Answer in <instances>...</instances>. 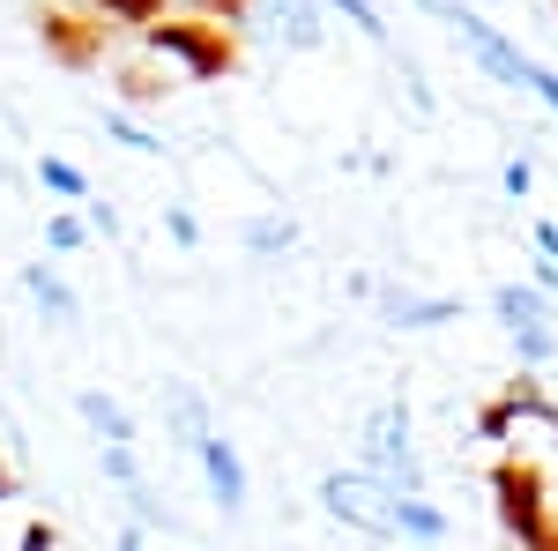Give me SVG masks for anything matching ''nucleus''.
I'll use <instances>...</instances> for the list:
<instances>
[{
    "label": "nucleus",
    "mask_w": 558,
    "mask_h": 551,
    "mask_svg": "<svg viewBox=\"0 0 558 551\" xmlns=\"http://www.w3.org/2000/svg\"><path fill=\"white\" fill-rule=\"evenodd\" d=\"M365 469L387 477L395 492H425V463H417V447H410V410H402V403H380V410L365 418Z\"/></svg>",
    "instance_id": "20e7f679"
},
{
    "label": "nucleus",
    "mask_w": 558,
    "mask_h": 551,
    "mask_svg": "<svg viewBox=\"0 0 558 551\" xmlns=\"http://www.w3.org/2000/svg\"><path fill=\"white\" fill-rule=\"evenodd\" d=\"M536 254H551V261H558V224H536Z\"/></svg>",
    "instance_id": "72a5a7b5"
},
{
    "label": "nucleus",
    "mask_w": 558,
    "mask_h": 551,
    "mask_svg": "<svg viewBox=\"0 0 558 551\" xmlns=\"http://www.w3.org/2000/svg\"><path fill=\"white\" fill-rule=\"evenodd\" d=\"M402 83H410V105L432 112V89H425V75H417V60H402Z\"/></svg>",
    "instance_id": "c756f323"
},
{
    "label": "nucleus",
    "mask_w": 558,
    "mask_h": 551,
    "mask_svg": "<svg viewBox=\"0 0 558 551\" xmlns=\"http://www.w3.org/2000/svg\"><path fill=\"white\" fill-rule=\"evenodd\" d=\"M105 23H128V31H149L157 15H165V0H89Z\"/></svg>",
    "instance_id": "a211bd4d"
},
{
    "label": "nucleus",
    "mask_w": 558,
    "mask_h": 551,
    "mask_svg": "<svg viewBox=\"0 0 558 551\" xmlns=\"http://www.w3.org/2000/svg\"><path fill=\"white\" fill-rule=\"evenodd\" d=\"M89 231H97V239H112V231H120V216L105 209V202H89Z\"/></svg>",
    "instance_id": "2f4dec72"
},
{
    "label": "nucleus",
    "mask_w": 558,
    "mask_h": 551,
    "mask_svg": "<svg viewBox=\"0 0 558 551\" xmlns=\"http://www.w3.org/2000/svg\"><path fill=\"white\" fill-rule=\"evenodd\" d=\"M529 187H536V171H529V157H514L507 165V194H529Z\"/></svg>",
    "instance_id": "7c9ffc66"
},
{
    "label": "nucleus",
    "mask_w": 558,
    "mask_h": 551,
    "mask_svg": "<svg viewBox=\"0 0 558 551\" xmlns=\"http://www.w3.org/2000/svg\"><path fill=\"white\" fill-rule=\"evenodd\" d=\"M157 395H165V440H172L179 455H202V440L216 432L209 424V395H202L194 381H165Z\"/></svg>",
    "instance_id": "0eeeda50"
},
{
    "label": "nucleus",
    "mask_w": 558,
    "mask_h": 551,
    "mask_svg": "<svg viewBox=\"0 0 558 551\" xmlns=\"http://www.w3.org/2000/svg\"><path fill=\"white\" fill-rule=\"evenodd\" d=\"M105 134H112L120 149H134V157H165V142H157L149 128H134L128 112H105Z\"/></svg>",
    "instance_id": "6ab92c4d"
},
{
    "label": "nucleus",
    "mask_w": 558,
    "mask_h": 551,
    "mask_svg": "<svg viewBox=\"0 0 558 551\" xmlns=\"http://www.w3.org/2000/svg\"><path fill=\"white\" fill-rule=\"evenodd\" d=\"M320 507L350 522L357 537H395V484L373 469H328L320 477Z\"/></svg>",
    "instance_id": "7ed1b4c3"
},
{
    "label": "nucleus",
    "mask_w": 558,
    "mask_h": 551,
    "mask_svg": "<svg viewBox=\"0 0 558 551\" xmlns=\"http://www.w3.org/2000/svg\"><path fill=\"white\" fill-rule=\"evenodd\" d=\"M239 239H246V254H291L299 247V224L291 216H254Z\"/></svg>",
    "instance_id": "4468645a"
},
{
    "label": "nucleus",
    "mask_w": 558,
    "mask_h": 551,
    "mask_svg": "<svg viewBox=\"0 0 558 551\" xmlns=\"http://www.w3.org/2000/svg\"><path fill=\"white\" fill-rule=\"evenodd\" d=\"M0 500H15V469L0 463Z\"/></svg>",
    "instance_id": "e433bc0d"
},
{
    "label": "nucleus",
    "mask_w": 558,
    "mask_h": 551,
    "mask_svg": "<svg viewBox=\"0 0 558 551\" xmlns=\"http://www.w3.org/2000/svg\"><path fill=\"white\" fill-rule=\"evenodd\" d=\"M536 284H544V291H558V261H551V254L536 261Z\"/></svg>",
    "instance_id": "c9c22d12"
},
{
    "label": "nucleus",
    "mask_w": 558,
    "mask_h": 551,
    "mask_svg": "<svg viewBox=\"0 0 558 551\" xmlns=\"http://www.w3.org/2000/svg\"><path fill=\"white\" fill-rule=\"evenodd\" d=\"M75 418L97 432V447H105V440H134L128 403H120V395H105V387H83V395H75Z\"/></svg>",
    "instance_id": "9b49d317"
},
{
    "label": "nucleus",
    "mask_w": 558,
    "mask_h": 551,
    "mask_svg": "<svg viewBox=\"0 0 558 551\" xmlns=\"http://www.w3.org/2000/svg\"><path fill=\"white\" fill-rule=\"evenodd\" d=\"M120 551H149V529L134 522V529H120Z\"/></svg>",
    "instance_id": "f704fd0d"
},
{
    "label": "nucleus",
    "mask_w": 558,
    "mask_h": 551,
    "mask_svg": "<svg viewBox=\"0 0 558 551\" xmlns=\"http://www.w3.org/2000/svg\"><path fill=\"white\" fill-rule=\"evenodd\" d=\"M328 8L343 15L350 31H365V38H373V45H387V15H380V8H373V0H328Z\"/></svg>",
    "instance_id": "412c9836"
},
{
    "label": "nucleus",
    "mask_w": 558,
    "mask_h": 551,
    "mask_svg": "<svg viewBox=\"0 0 558 551\" xmlns=\"http://www.w3.org/2000/svg\"><path fill=\"white\" fill-rule=\"evenodd\" d=\"M128 507H134L142 529H165V507H157V492H149V484H128Z\"/></svg>",
    "instance_id": "bb28decb"
},
{
    "label": "nucleus",
    "mask_w": 558,
    "mask_h": 551,
    "mask_svg": "<svg viewBox=\"0 0 558 551\" xmlns=\"http://www.w3.org/2000/svg\"><path fill=\"white\" fill-rule=\"evenodd\" d=\"M514 403H484V410H476V440H507V432H514Z\"/></svg>",
    "instance_id": "393cba45"
},
{
    "label": "nucleus",
    "mask_w": 558,
    "mask_h": 551,
    "mask_svg": "<svg viewBox=\"0 0 558 551\" xmlns=\"http://www.w3.org/2000/svg\"><path fill=\"white\" fill-rule=\"evenodd\" d=\"M52 544H60L52 522H23V537H15V551H52Z\"/></svg>",
    "instance_id": "cd10ccee"
},
{
    "label": "nucleus",
    "mask_w": 558,
    "mask_h": 551,
    "mask_svg": "<svg viewBox=\"0 0 558 551\" xmlns=\"http://www.w3.org/2000/svg\"><path fill=\"white\" fill-rule=\"evenodd\" d=\"M38 187L60 194V202H89V171L68 165V157H38Z\"/></svg>",
    "instance_id": "dca6fc26"
},
{
    "label": "nucleus",
    "mask_w": 558,
    "mask_h": 551,
    "mask_svg": "<svg viewBox=\"0 0 558 551\" xmlns=\"http://www.w3.org/2000/svg\"><path fill=\"white\" fill-rule=\"evenodd\" d=\"M380 313L395 328H439V321H462V298H417V291H380Z\"/></svg>",
    "instance_id": "9d476101"
},
{
    "label": "nucleus",
    "mask_w": 558,
    "mask_h": 551,
    "mask_svg": "<svg viewBox=\"0 0 558 551\" xmlns=\"http://www.w3.org/2000/svg\"><path fill=\"white\" fill-rule=\"evenodd\" d=\"M507 403H514L521 418H544V424H558V403H551V395H544L536 381H529V373H521V381L507 387Z\"/></svg>",
    "instance_id": "5701e85b"
},
{
    "label": "nucleus",
    "mask_w": 558,
    "mask_h": 551,
    "mask_svg": "<svg viewBox=\"0 0 558 551\" xmlns=\"http://www.w3.org/2000/svg\"><path fill=\"white\" fill-rule=\"evenodd\" d=\"M276 31H283L291 52H313V45L328 38V23H320V8H313V0H276Z\"/></svg>",
    "instance_id": "ddd939ff"
},
{
    "label": "nucleus",
    "mask_w": 558,
    "mask_h": 551,
    "mask_svg": "<svg viewBox=\"0 0 558 551\" xmlns=\"http://www.w3.org/2000/svg\"><path fill=\"white\" fill-rule=\"evenodd\" d=\"M514 350H521V366H551V358H558L551 321H529V328H514Z\"/></svg>",
    "instance_id": "aec40b11"
},
{
    "label": "nucleus",
    "mask_w": 558,
    "mask_h": 551,
    "mask_svg": "<svg viewBox=\"0 0 558 551\" xmlns=\"http://www.w3.org/2000/svg\"><path fill=\"white\" fill-rule=\"evenodd\" d=\"M194 463H202V477H209V500H216L223 514L246 507V463H239V447H231L223 432H209V440H202V455H194Z\"/></svg>",
    "instance_id": "6e6552de"
},
{
    "label": "nucleus",
    "mask_w": 558,
    "mask_h": 551,
    "mask_svg": "<svg viewBox=\"0 0 558 551\" xmlns=\"http://www.w3.org/2000/svg\"><path fill=\"white\" fill-rule=\"evenodd\" d=\"M38 23V45H45V60H60V68H97L105 60V15L89 8V15H68V8H38L31 15Z\"/></svg>",
    "instance_id": "39448f33"
},
{
    "label": "nucleus",
    "mask_w": 558,
    "mask_h": 551,
    "mask_svg": "<svg viewBox=\"0 0 558 551\" xmlns=\"http://www.w3.org/2000/svg\"><path fill=\"white\" fill-rule=\"evenodd\" d=\"M112 89H120V105H165V75H157V68H120V75H112Z\"/></svg>",
    "instance_id": "f3484780"
},
{
    "label": "nucleus",
    "mask_w": 558,
    "mask_h": 551,
    "mask_svg": "<svg viewBox=\"0 0 558 551\" xmlns=\"http://www.w3.org/2000/svg\"><path fill=\"white\" fill-rule=\"evenodd\" d=\"M395 537H410V544H439V537H447V514L432 507L425 492H395Z\"/></svg>",
    "instance_id": "f8f14e48"
},
{
    "label": "nucleus",
    "mask_w": 558,
    "mask_h": 551,
    "mask_svg": "<svg viewBox=\"0 0 558 551\" xmlns=\"http://www.w3.org/2000/svg\"><path fill=\"white\" fill-rule=\"evenodd\" d=\"M165 231H172V247H202V216L179 202H165Z\"/></svg>",
    "instance_id": "a878e982"
},
{
    "label": "nucleus",
    "mask_w": 558,
    "mask_h": 551,
    "mask_svg": "<svg viewBox=\"0 0 558 551\" xmlns=\"http://www.w3.org/2000/svg\"><path fill=\"white\" fill-rule=\"evenodd\" d=\"M417 8H425V15H439V23H454V15H462L470 0H417Z\"/></svg>",
    "instance_id": "473e14b6"
},
{
    "label": "nucleus",
    "mask_w": 558,
    "mask_h": 551,
    "mask_svg": "<svg viewBox=\"0 0 558 551\" xmlns=\"http://www.w3.org/2000/svg\"><path fill=\"white\" fill-rule=\"evenodd\" d=\"M45 247H52V254H75V247H89V216H52V224H45Z\"/></svg>",
    "instance_id": "b1692460"
},
{
    "label": "nucleus",
    "mask_w": 558,
    "mask_h": 551,
    "mask_svg": "<svg viewBox=\"0 0 558 551\" xmlns=\"http://www.w3.org/2000/svg\"><path fill=\"white\" fill-rule=\"evenodd\" d=\"M142 52L186 68L194 83H223V75L239 68V38H231V23H216V15H186V23H165V15H157V23L142 31Z\"/></svg>",
    "instance_id": "f257e3e1"
},
{
    "label": "nucleus",
    "mask_w": 558,
    "mask_h": 551,
    "mask_svg": "<svg viewBox=\"0 0 558 551\" xmlns=\"http://www.w3.org/2000/svg\"><path fill=\"white\" fill-rule=\"evenodd\" d=\"M202 15H216V23H246L254 0H202Z\"/></svg>",
    "instance_id": "c85d7f7f"
},
{
    "label": "nucleus",
    "mask_w": 558,
    "mask_h": 551,
    "mask_svg": "<svg viewBox=\"0 0 558 551\" xmlns=\"http://www.w3.org/2000/svg\"><path fill=\"white\" fill-rule=\"evenodd\" d=\"M23 291H31V306L45 313V328H75V321H83V298L68 291V276H60L52 261H23Z\"/></svg>",
    "instance_id": "1a4fd4ad"
},
{
    "label": "nucleus",
    "mask_w": 558,
    "mask_h": 551,
    "mask_svg": "<svg viewBox=\"0 0 558 551\" xmlns=\"http://www.w3.org/2000/svg\"><path fill=\"white\" fill-rule=\"evenodd\" d=\"M454 31H462V45L476 52V68L492 75V83H507V89H529V75H536V60H521V45L499 31V23H484L476 8H462L454 15Z\"/></svg>",
    "instance_id": "423d86ee"
},
{
    "label": "nucleus",
    "mask_w": 558,
    "mask_h": 551,
    "mask_svg": "<svg viewBox=\"0 0 558 551\" xmlns=\"http://www.w3.org/2000/svg\"><path fill=\"white\" fill-rule=\"evenodd\" d=\"M492 507H499V529H507L521 551H544L558 537L551 500H544V469L521 463V455H499V463H492Z\"/></svg>",
    "instance_id": "f03ea898"
},
{
    "label": "nucleus",
    "mask_w": 558,
    "mask_h": 551,
    "mask_svg": "<svg viewBox=\"0 0 558 551\" xmlns=\"http://www.w3.org/2000/svg\"><path fill=\"white\" fill-rule=\"evenodd\" d=\"M105 477L128 492V484H142V455H134V440H105Z\"/></svg>",
    "instance_id": "4be33fe9"
},
{
    "label": "nucleus",
    "mask_w": 558,
    "mask_h": 551,
    "mask_svg": "<svg viewBox=\"0 0 558 551\" xmlns=\"http://www.w3.org/2000/svg\"><path fill=\"white\" fill-rule=\"evenodd\" d=\"M492 313H499L507 328H529V321H544V291H529V284H499V291H492Z\"/></svg>",
    "instance_id": "2eb2a0df"
}]
</instances>
